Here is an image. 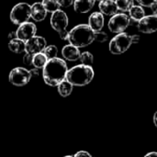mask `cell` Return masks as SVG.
I'll return each instance as SVG.
<instances>
[{"label": "cell", "mask_w": 157, "mask_h": 157, "mask_svg": "<svg viewBox=\"0 0 157 157\" xmlns=\"http://www.w3.org/2000/svg\"><path fill=\"white\" fill-rule=\"evenodd\" d=\"M98 8L100 10V12L106 16H113V15L117 14L119 11L116 1H113V0L99 1Z\"/></svg>", "instance_id": "5bb4252c"}, {"label": "cell", "mask_w": 157, "mask_h": 157, "mask_svg": "<svg viewBox=\"0 0 157 157\" xmlns=\"http://www.w3.org/2000/svg\"><path fill=\"white\" fill-rule=\"evenodd\" d=\"M57 87H58V93L60 94V96H62L63 98H66L72 94L74 86L69 81L64 79L57 86Z\"/></svg>", "instance_id": "d6986e66"}, {"label": "cell", "mask_w": 157, "mask_h": 157, "mask_svg": "<svg viewBox=\"0 0 157 157\" xmlns=\"http://www.w3.org/2000/svg\"><path fill=\"white\" fill-rule=\"evenodd\" d=\"M47 61H48V58L45 56V54L43 52H39V53L34 54L33 61H32V65L35 68L42 69L44 67V65L46 64Z\"/></svg>", "instance_id": "ffe728a7"}, {"label": "cell", "mask_w": 157, "mask_h": 157, "mask_svg": "<svg viewBox=\"0 0 157 157\" xmlns=\"http://www.w3.org/2000/svg\"><path fill=\"white\" fill-rule=\"evenodd\" d=\"M132 44V35L121 32L118 33L109 42V49L112 54L120 55L124 53Z\"/></svg>", "instance_id": "5b68a950"}, {"label": "cell", "mask_w": 157, "mask_h": 157, "mask_svg": "<svg viewBox=\"0 0 157 157\" xmlns=\"http://www.w3.org/2000/svg\"><path fill=\"white\" fill-rule=\"evenodd\" d=\"M32 77L30 70L25 67H15L9 73V82L16 86H24L28 85Z\"/></svg>", "instance_id": "52a82bcc"}, {"label": "cell", "mask_w": 157, "mask_h": 157, "mask_svg": "<svg viewBox=\"0 0 157 157\" xmlns=\"http://www.w3.org/2000/svg\"><path fill=\"white\" fill-rule=\"evenodd\" d=\"M131 18L128 17V15L124 13H117L112 16V17L109 19L108 27L109 29L115 34L123 32L130 25Z\"/></svg>", "instance_id": "ba28073f"}, {"label": "cell", "mask_w": 157, "mask_h": 157, "mask_svg": "<svg viewBox=\"0 0 157 157\" xmlns=\"http://www.w3.org/2000/svg\"><path fill=\"white\" fill-rule=\"evenodd\" d=\"M9 50L14 53H22L26 52V42L18 38H13L8 42Z\"/></svg>", "instance_id": "e0dca14e"}, {"label": "cell", "mask_w": 157, "mask_h": 157, "mask_svg": "<svg viewBox=\"0 0 157 157\" xmlns=\"http://www.w3.org/2000/svg\"><path fill=\"white\" fill-rule=\"evenodd\" d=\"M48 11L41 2H36L31 5V18L36 22H40L45 19Z\"/></svg>", "instance_id": "4fadbf2b"}, {"label": "cell", "mask_w": 157, "mask_h": 157, "mask_svg": "<svg viewBox=\"0 0 157 157\" xmlns=\"http://www.w3.org/2000/svg\"><path fill=\"white\" fill-rule=\"evenodd\" d=\"M135 1L142 6L150 7L152 11L157 8V0H135Z\"/></svg>", "instance_id": "d4e9b609"}, {"label": "cell", "mask_w": 157, "mask_h": 157, "mask_svg": "<svg viewBox=\"0 0 157 157\" xmlns=\"http://www.w3.org/2000/svg\"><path fill=\"white\" fill-rule=\"evenodd\" d=\"M37 33V27L33 22H24L18 25V28L16 31V37L24 40L25 42L35 36Z\"/></svg>", "instance_id": "30bf717a"}, {"label": "cell", "mask_w": 157, "mask_h": 157, "mask_svg": "<svg viewBox=\"0 0 157 157\" xmlns=\"http://www.w3.org/2000/svg\"><path fill=\"white\" fill-rule=\"evenodd\" d=\"M79 60L81 61V63L85 65H92V63H94V56L89 52H84L81 53Z\"/></svg>", "instance_id": "cb8c5ba5"}, {"label": "cell", "mask_w": 157, "mask_h": 157, "mask_svg": "<svg viewBox=\"0 0 157 157\" xmlns=\"http://www.w3.org/2000/svg\"><path fill=\"white\" fill-rule=\"evenodd\" d=\"M46 8V10L50 13H53L60 9L61 6L57 0H42L41 2Z\"/></svg>", "instance_id": "44dd1931"}, {"label": "cell", "mask_w": 157, "mask_h": 157, "mask_svg": "<svg viewBox=\"0 0 157 157\" xmlns=\"http://www.w3.org/2000/svg\"><path fill=\"white\" fill-rule=\"evenodd\" d=\"M154 123H155V126L157 128V111L154 115Z\"/></svg>", "instance_id": "4dcf8cb0"}, {"label": "cell", "mask_w": 157, "mask_h": 157, "mask_svg": "<svg viewBox=\"0 0 157 157\" xmlns=\"http://www.w3.org/2000/svg\"><path fill=\"white\" fill-rule=\"evenodd\" d=\"M138 30L140 32L150 34L157 31V17L155 15L144 16L137 24Z\"/></svg>", "instance_id": "9c48e42d"}, {"label": "cell", "mask_w": 157, "mask_h": 157, "mask_svg": "<svg viewBox=\"0 0 157 157\" xmlns=\"http://www.w3.org/2000/svg\"><path fill=\"white\" fill-rule=\"evenodd\" d=\"M10 20L15 25H20L31 18V6L21 2L13 6L10 12Z\"/></svg>", "instance_id": "8992f818"}, {"label": "cell", "mask_w": 157, "mask_h": 157, "mask_svg": "<svg viewBox=\"0 0 157 157\" xmlns=\"http://www.w3.org/2000/svg\"><path fill=\"white\" fill-rule=\"evenodd\" d=\"M62 55L65 60L70 61V62H75L80 58L81 52L78 47L69 43L63 46V48L62 49Z\"/></svg>", "instance_id": "7c38bea8"}, {"label": "cell", "mask_w": 157, "mask_h": 157, "mask_svg": "<svg viewBox=\"0 0 157 157\" xmlns=\"http://www.w3.org/2000/svg\"><path fill=\"white\" fill-rule=\"evenodd\" d=\"M96 0H75L74 8L77 13H87L95 6Z\"/></svg>", "instance_id": "2e32d148"}, {"label": "cell", "mask_w": 157, "mask_h": 157, "mask_svg": "<svg viewBox=\"0 0 157 157\" xmlns=\"http://www.w3.org/2000/svg\"><path fill=\"white\" fill-rule=\"evenodd\" d=\"M145 156H157V153L156 152H151V153L147 154Z\"/></svg>", "instance_id": "1f68e13d"}, {"label": "cell", "mask_w": 157, "mask_h": 157, "mask_svg": "<svg viewBox=\"0 0 157 157\" xmlns=\"http://www.w3.org/2000/svg\"><path fill=\"white\" fill-rule=\"evenodd\" d=\"M132 44L133 43H138L140 41V36L139 35H132Z\"/></svg>", "instance_id": "f546056e"}, {"label": "cell", "mask_w": 157, "mask_h": 157, "mask_svg": "<svg viewBox=\"0 0 157 157\" xmlns=\"http://www.w3.org/2000/svg\"><path fill=\"white\" fill-rule=\"evenodd\" d=\"M33 56H34V54H31V53H29V52H26V54L23 56V63H24L26 65H30V64H32Z\"/></svg>", "instance_id": "4316f807"}, {"label": "cell", "mask_w": 157, "mask_h": 157, "mask_svg": "<svg viewBox=\"0 0 157 157\" xmlns=\"http://www.w3.org/2000/svg\"><path fill=\"white\" fill-rule=\"evenodd\" d=\"M145 16L144 9L142 6H132V8L129 10V17L134 21H139L141 20Z\"/></svg>", "instance_id": "ac0fdd59"}, {"label": "cell", "mask_w": 157, "mask_h": 157, "mask_svg": "<svg viewBox=\"0 0 157 157\" xmlns=\"http://www.w3.org/2000/svg\"><path fill=\"white\" fill-rule=\"evenodd\" d=\"M67 40L78 48H84L95 41V31L88 24H79L69 31Z\"/></svg>", "instance_id": "7a4b0ae2"}, {"label": "cell", "mask_w": 157, "mask_h": 157, "mask_svg": "<svg viewBox=\"0 0 157 157\" xmlns=\"http://www.w3.org/2000/svg\"><path fill=\"white\" fill-rule=\"evenodd\" d=\"M104 16L101 12H94L89 16L88 25L96 32L99 31L104 27Z\"/></svg>", "instance_id": "9a60e30c"}, {"label": "cell", "mask_w": 157, "mask_h": 157, "mask_svg": "<svg viewBox=\"0 0 157 157\" xmlns=\"http://www.w3.org/2000/svg\"><path fill=\"white\" fill-rule=\"evenodd\" d=\"M116 4L119 10L122 12H127L133 6V0H116Z\"/></svg>", "instance_id": "7402d4cb"}, {"label": "cell", "mask_w": 157, "mask_h": 157, "mask_svg": "<svg viewBox=\"0 0 157 157\" xmlns=\"http://www.w3.org/2000/svg\"><path fill=\"white\" fill-rule=\"evenodd\" d=\"M153 12H154V15H155V16L157 17V8H155Z\"/></svg>", "instance_id": "d6a6232c"}, {"label": "cell", "mask_w": 157, "mask_h": 157, "mask_svg": "<svg viewBox=\"0 0 157 157\" xmlns=\"http://www.w3.org/2000/svg\"><path fill=\"white\" fill-rule=\"evenodd\" d=\"M95 73L91 65H85L83 63L68 69L65 79L73 86H84L88 85L94 78Z\"/></svg>", "instance_id": "3957f363"}, {"label": "cell", "mask_w": 157, "mask_h": 157, "mask_svg": "<svg viewBox=\"0 0 157 157\" xmlns=\"http://www.w3.org/2000/svg\"><path fill=\"white\" fill-rule=\"evenodd\" d=\"M98 1H102V0H98Z\"/></svg>", "instance_id": "836d02e7"}, {"label": "cell", "mask_w": 157, "mask_h": 157, "mask_svg": "<svg viewBox=\"0 0 157 157\" xmlns=\"http://www.w3.org/2000/svg\"><path fill=\"white\" fill-rule=\"evenodd\" d=\"M46 46V40L41 36L35 35L26 41V52H29L31 54L42 52Z\"/></svg>", "instance_id": "8fae6325"}, {"label": "cell", "mask_w": 157, "mask_h": 157, "mask_svg": "<svg viewBox=\"0 0 157 157\" xmlns=\"http://www.w3.org/2000/svg\"><path fill=\"white\" fill-rule=\"evenodd\" d=\"M45 56L49 59H52V58H55L57 57V54H58V48L55 46V45H47L43 52H42Z\"/></svg>", "instance_id": "603a6c76"}, {"label": "cell", "mask_w": 157, "mask_h": 157, "mask_svg": "<svg viewBox=\"0 0 157 157\" xmlns=\"http://www.w3.org/2000/svg\"><path fill=\"white\" fill-rule=\"evenodd\" d=\"M62 7H69L74 4V0H57Z\"/></svg>", "instance_id": "83f0119b"}, {"label": "cell", "mask_w": 157, "mask_h": 157, "mask_svg": "<svg viewBox=\"0 0 157 157\" xmlns=\"http://www.w3.org/2000/svg\"><path fill=\"white\" fill-rule=\"evenodd\" d=\"M75 156H88L90 157L91 156V155L89 154V153H87V152H86V151H80V152H78V153H76L75 155Z\"/></svg>", "instance_id": "f1b7e54d"}, {"label": "cell", "mask_w": 157, "mask_h": 157, "mask_svg": "<svg viewBox=\"0 0 157 157\" xmlns=\"http://www.w3.org/2000/svg\"><path fill=\"white\" fill-rule=\"evenodd\" d=\"M95 40H97V41H98L100 43H103V42L107 41L108 40L107 33L104 32V31H101V30L96 31L95 32Z\"/></svg>", "instance_id": "484cf974"}, {"label": "cell", "mask_w": 157, "mask_h": 157, "mask_svg": "<svg viewBox=\"0 0 157 157\" xmlns=\"http://www.w3.org/2000/svg\"><path fill=\"white\" fill-rule=\"evenodd\" d=\"M50 22H51L52 28L55 31L58 32L59 37L63 40H67L69 31L66 29L68 27L69 20H68V17H67L66 13L61 9L52 13Z\"/></svg>", "instance_id": "277c9868"}, {"label": "cell", "mask_w": 157, "mask_h": 157, "mask_svg": "<svg viewBox=\"0 0 157 157\" xmlns=\"http://www.w3.org/2000/svg\"><path fill=\"white\" fill-rule=\"evenodd\" d=\"M68 68L64 60L55 57L49 59L42 68V77L46 85L57 86L66 77Z\"/></svg>", "instance_id": "6da1fadb"}]
</instances>
